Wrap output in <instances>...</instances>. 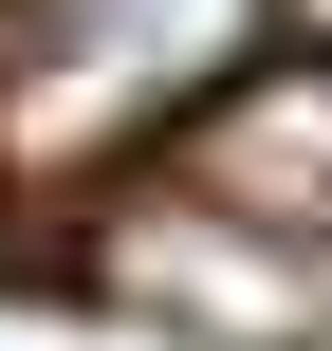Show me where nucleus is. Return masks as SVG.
I'll return each mask as SVG.
<instances>
[{"instance_id": "obj_2", "label": "nucleus", "mask_w": 332, "mask_h": 351, "mask_svg": "<svg viewBox=\"0 0 332 351\" xmlns=\"http://www.w3.org/2000/svg\"><path fill=\"white\" fill-rule=\"evenodd\" d=\"M185 167L240 241H332V56H240L185 111Z\"/></svg>"}, {"instance_id": "obj_1", "label": "nucleus", "mask_w": 332, "mask_h": 351, "mask_svg": "<svg viewBox=\"0 0 332 351\" xmlns=\"http://www.w3.org/2000/svg\"><path fill=\"white\" fill-rule=\"evenodd\" d=\"M259 19L277 0H0V148L74 167L129 130H185L259 56Z\"/></svg>"}]
</instances>
